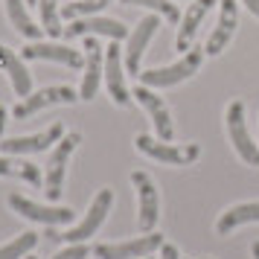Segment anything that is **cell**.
Listing matches in <instances>:
<instances>
[{
    "mask_svg": "<svg viewBox=\"0 0 259 259\" xmlns=\"http://www.w3.org/2000/svg\"><path fill=\"white\" fill-rule=\"evenodd\" d=\"M84 79L82 88H79V99H94L96 91H99V79H102V70H105V47H99V41L94 35H84Z\"/></svg>",
    "mask_w": 259,
    "mask_h": 259,
    "instance_id": "cell-15",
    "label": "cell"
},
{
    "mask_svg": "<svg viewBox=\"0 0 259 259\" xmlns=\"http://www.w3.org/2000/svg\"><path fill=\"white\" fill-rule=\"evenodd\" d=\"M157 26H160V18H157V15H146L140 24L128 32V44H125V70L134 73V76L140 73L143 53H146V47H149V41L154 38Z\"/></svg>",
    "mask_w": 259,
    "mask_h": 259,
    "instance_id": "cell-14",
    "label": "cell"
},
{
    "mask_svg": "<svg viewBox=\"0 0 259 259\" xmlns=\"http://www.w3.org/2000/svg\"><path fill=\"white\" fill-rule=\"evenodd\" d=\"M3 128H6V108L0 105V140H3Z\"/></svg>",
    "mask_w": 259,
    "mask_h": 259,
    "instance_id": "cell-30",
    "label": "cell"
},
{
    "mask_svg": "<svg viewBox=\"0 0 259 259\" xmlns=\"http://www.w3.org/2000/svg\"><path fill=\"white\" fill-rule=\"evenodd\" d=\"M212 6H215V0H192L189 3V9L181 18L178 38H175V50H181V56H184V50L192 47V38L198 35L201 24H204V18H207V12H210Z\"/></svg>",
    "mask_w": 259,
    "mask_h": 259,
    "instance_id": "cell-18",
    "label": "cell"
},
{
    "mask_svg": "<svg viewBox=\"0 0 259 259\" xmlns=\"http://www.w3.org/2000/svg\"><path fill=\"white\" fill-rule=\"evenodd\" d=\"M24 259H35V256H24Z\"/></svg>",
    "mask_w": 259,
    "mask_h": 259,
    "instance_id": "cell-34",
    "label": "cell"
},
{
    "mask_svg": "<svg viewBox=\"0 0 259 259\" xmlns=\"http://www.w3.org/2000/svg\"><path fill=\"white\" fill-rule=\"evenodd\" d=\"M137 149H140L146 157H152L157 163H169V166H189L201 157V146L198 143H187V146H175V143L157 140V137H149V134H137Z\"/></svg>",
    "mask_w": 259,
    "mask_h": 259,
    "instance_id": "cell-3",
    "label": "cell"
},
{
    "mask_svg": "<svg viewBox=\"0 0 259 259\" xmlns=\"http://www.w3.org/2000/svg\"><path fill=\"white\" fill-rule=\"evenodd\" d=\"M201 59H204V53L201 50H187L175 64H166V67H154V70H143L140 73V84L146 88H152V91H163V88H175V84L187 82L192 79L201 67Z\"/></svg>",
    "mask_w": 259,
    "mask_h": 259,
    "instance_id": "cell-1",
    "label": "cell"
},
{
    "mask_svg": "<svg viewBox=\"0 0 259 259\" xmlns=\"http://www.w3.org/2000/svg\"><path fill=\"white\" fill-rule=\"evenodd\" d=\"M131 96H137V102L149 111L152 125H154V131H157V140L172 143V137H175V125H172V114H169V108L163 105V99L154 94L152 88H146V84H137Z\"/></svg>",
    "mask_w": 259,
    "mask_h": 259,
    "instance_id": "cell-13",
    "label": "cell"
},
{
    "mask_svg": "<svg viewBox=\"0 0 259 259\" xmlns=\"http://www.w3.org/2000/svg\"><path fill=\"white\" fill-rule=\"evenodd\" d=\"M0 70L9 76L15 94L21 96V99L32 94V76L26 70V64L21 61V56H18L12 47H6V44H0Z\"/></svg>",
    "mask_w": 259,
    "mask_h": 259,
    "instance_id": "cell-19",
    "label": "cell"
},
{
    "mask_svg": "<svg viewBox=\"0 0 259 259\" xmlns=\"http://www.w3.org/2000/svg\"><path fill=\"white\" fill-rule=\"evenodd\" d=\"M131 184L137 189V227L143 233H152L157 227V219H160V195H157V187L152 184V178L146 172H131Z\"/></svg>",
    "mask_w": 259,
    "mask_h": 259,
    "instance_id": "cell-6",
    "label": "cell"
},
{
    "mask_svg": "<svg viewBox=\"0 0 259 259\" xmlns=\"http://www.w3.org/2000/svg\"><path fill=\"white\" fill-rule=\"evenodd\" d=\"M9 207H12L21 219H29V222L44 224V227H59V224H70L73 222L70 207H47V204L29 201V198H24V195H18V192L9 195Z\"/></svg>",
    "mask_w": 259,
    "mask_h": 259,
    "instance_id": "cell-9",
    "label": "cell"
},
{
    "mask_svg": "<svg viewBox=\"0 0 259 259\" xmlns=\"http://www.w3.org/2000/svg\"><path fill=\"white\" fill-rule=\"evenodd\" d=\"M219 6H222V15H219L215 29H212L210 38H207V47H204L207 56H219V53L230 44V38L236 35V26H239V9H236V0H219Z\"/></svg>",
    "mask_w": 259,
    "mask_h": 259,
    "instance_id": "cell-16",
    "label": "cell"
},
{
    "mask_svg": "<svg viewBox=\"0 0 259 259\" xmlns=\"http://www.w3.org/2000/svg\"><path fill=\"white\" fill-rule=\"evenodd\" d=\"M160 259H181L175 245H160Z\"/></svg>",
    "mask_w": 259,
    "mask_h": 259,
    "instance_id": "cell-28",
    "label": "cell"
},
{
    "mask_svg": "<svg viewBox=\"0 0 259 259\" xmlns=\"http://www.w3.org/2000/svg\"><path fill=\"white\" fill-rule=\"evenodd\" d=\"M250 253H253V259H259V242H253V247H250Z\"/></svg>",
    "mask_w": 259,
    "mask_h": 259,
    "instance_id": "cell-32",
    "label": "cell"
},
{
    "mask_svg": "<svg viewBox=\"0 0 259 259\" xmlns=\"http://www.w3.org/2000/svg\"><path fill=\"white\" fill-rule=\"evenodd\" d=\"M242 3L247 6V12H250V15H256V18H259V0H242Z\"/></svg>",
    "mask_w": 259,
    "mask_h": 259,
    "instance_id": "cell-29",
    "label": "cell"
},
{
    "mask_svg": "<svg viewBox=\"0 0 259 259\" xmlns=\"http://www.w3.org/2000/svg\"><path fill=\"white\" fill-rule=\"evenodd\" d=\"M38 245V236L32 230H26V233L15 236L12 242H6V245H0V259H24L32 253V247Z\"/></svg>",
    "mask_w": 259,
    "mask_h": 259,
    "instance_id": "cell-24",
    "label": "cell"
},
{
    "mask_svg": "<svg viewBox=\"0 0 259 259\" xmlns=\"http://www.w3.org/2000/svg\"><path fill=\"white\" fill-rule=\"evenodd\" d=\"M38 12H41V26H44V32H47V35H53V38L64 35L59 0H38Z\"/></svg>",
    "mask_w": 259,
    "mask_h": 259,
    "instance_id": "cell-23",
    "label": "cell"
},
{
    "mask_svg": "<svg viewBox=\"0 0 259 259\" xmlns=\"http://www.w3.org/2000/svg\"><path fill=\"white\" fill-rule=\"evenodd\" d=\"M224 119H227V134H230V143H233L236 154H239L247 166H259V146L253 143L250 131H247L245 105H242L239 99H236V102H230V105H227V114H224Z\"/></svg>",
    "mask_w": 259,
    "mask_h": 259,
    "instance_id": "cell-5",
    "label": "cell"
},
{
    "mask_svg": "<svg viewBox=\"0 0 259 259\" xmlns=\"http://www.w3.org/2000/svg\"><path fill=\"white\" fill-rule=\"evenodd\" d=\"M6 12H9V21H12V26L21 32L24 38H29V41H38V38L44 35V26H38L32 18H29V12H26L24 0H6Z\"/></svg>",
    "mask_w": 259,
    "mask_h": 259,
    "instance_id": "cell-22",
    "label": "cell"
},
{
    "mask_svg": "<svg viewBox=\"0 0 259 259\" xmlns=\"http://www.w3.org/2000/svg\"><path fill=\"white\" fill-rule=\"evenodd\" d=\"M163 245V236L160 233H143L137 239H128V242H114V245H96L94 256L96 259H143L152 256L154 250H160Z\"/></svg>",
    "mask_w": 259,
    "mask_h": 259,
    "instance_id": "cell-8",
    "label": "cell"
},
{
    "mask_svg": "<svg viewBox=\"0 0 259 259\" xmlns=\"http://www.w3.org/2000/svg\"><path fill=\"white\" fill-rule=\"evenodd\" d=\"M102 79L108 84V94L111 99L117 102L119 108H128L131 105V91L125 84V70H122V50L117 44L105 47V70H102Z\"/></svg>",
    "mask_w": 259,
    "mask_h": 259,
    "instance_id": "cell-12",
    "label": "cell"
},
{
    "mask_svg": "<svg viewBox=\"0 0 259 259\" xmlns=\"http://www.w3.org/2000/svg\"><path fill=\"white\" fill-rule=\"evenodd\" d=\"M111 3H114V0H76V3H64V6H61V18H67V21L88 18V15L102 12Z\"/></svg>",
    "mask_w": 259,
    "mask_h": 259,
    "instance_id": "cell-25",
    "label": "cell"
},
{
    "mask_svg": "<svg viewBox=\"0 0 259 259\" xmlns=\"http://www.w3.org/2000/svg\"><path fill=\"white\" fill-rule=\"evenodd\" d=\"M64 35L67 38H79V35H105L111 41H119V38H128V26L122 21H114V18H99V15H88V18H76L64 26Z\"/></svg>",
    "mask_w": 259,
    "mask_h": 259,
    "instance_id": "cell-11",
    "label": "cell"
},
{
    "mask_svg": "<svg viewBox=\"0 0 259 259\" xmlns=\"http://www.w3.org/2000/svg\"><path fill=\"white\" fill-rule=\"evenodd\" d=\"M79 99V94L73 91L70 84H53V88H41V91H35V94L24 96L18 105H15V117L18 119H29L35 117L38 111H44V108L50 105H73Z\"/></svg>",
    "mask_w": 259,
    "mask_h": 259,
    "instance_id": "cell-7",
    "label": "cell"
},
{
    "mask_svg": "<svg viewBox=\"0 0 259 259\" xmlns=\"http://www.w3.org/2000/svg\"><path fill=\"white\" fill-rule=\"evenodd\" d=\"M119 3H125V6H143V9H152L154 15L166 18L169 24H181V12H178V6L172 3V0H119Z\"/></svg>",
    "mask_w": 259,
    "mask_h": 259,
    "instance_id": "cell-26",
    "label": "cell"
},
{
    "mask_svg": "<svg viewBox=\"0 0 259 259\" xmlns=\"http://www.w3.org/2000/svg\"><path fill=\"white\" fill-rule=\"evenodd\" d=\"M111 207H114V192H111V189H99V192H96V198L91 201L88 212H84V219L76 224V227L64 230L61 239H64L67 245H79V242H84V239H91V236L102 227V222L108 219Z\"/></svg>",
    "mask_w": 259,
    "mask_h": 259,
    "instance_id": "cell-4",
    "label": "cell"
},
{
    "mask_svg": "<svg viewBox=\"0 0 259 259\" xmlns=\"http://www.w3.org/2000/svg\"><path fill=\"white\" fill-rule=\"evenodd\" d=\"M143 259H149V256H143Z\"/></svg>",
    "mask_w": 259,
    "mask_h": 259,
    "instance_id": "cell-35",
    "label": "cell"
},
{
    "mask_svg": "<svg viewBox=\"0 0 259 259\" xmlns=\"http://www.w3.org/2000/svg\"><path fill=\"white\" fill-rule=\"evenodd\" d=\"M247 222H259V201H245V204L227 207V210L219 215V222H215V233L227 236L230 230H236L239 224H247Z\"/></svg>",
    "mask_w": 259,
    "mask_h": 259,
    "instance_id": "cell-21",
    "label": "cell"
},
{
    "mask_svg": "<svg viewBox=\"0 0 259 259\" xmlns=\"http://www.w3.org/2000/svg\"><path fill=\"white\" fill-rule=\"evenodd\" d=\"M79 140H82V134L70 131V134H64V137H61L59 146H56V149H53V154H50L47 169H44V195H47L50 201H59V198H61V192H64L67 160H70V154L76 152Z\"/></svg>",
    "mask_w": 259,
    "mask_h": 259,
    "instance_id": "cell-2",
    "label": "cell"
},
{
    "mask_svg": "<svg viewBox=\"0 0 259 259\" xmlns=\"http://www.w3.org/2000/svg\"><path fill=\"white\" fill-rule=\"evenodd\" d=\"M64 137V125L61 122H53L50 128L38 131V134H26V137H6L0 140V152L3 154H38V152H47L53 143H59Z\"/></svg>",
    "mask_w": 259,
    "mask_h": 259,
    "instance_id": "cell-10",
    "label": "cell"
},
{
    "mask_svg": "<svg viewBox=\"0 0 259 259\" xmlns=\"http://www.w3.org/2000/svg\"><path fill=\"white\" fill-rule=\"evenodd\" d=\"M26 3H38V0H26Z\"/></svg>",
    "mask_w": 259,
    "mask_h": 259,
    "instance_id": "cell-33",
    "label": "cell"
},
{
    "mask_svg": "<svg viewBox=\"0 0 259 259\" xmlns=\"http://www.w3.org/2000/svg\"><path fill=\"white\" fill-rule=\"evenodd\" d=\"M47 239H50V242H59V239H61V233L56 230V227H47Z\"/></svg>",
    "mask_w": 259,
    "mask_h": 259,
    "instance_id": "cell-31",
    "label": "cell"
},
{
    "mask_svg": "<svg viewBox=\"0 0 259 259\" xmlns=\"http://www.w3.org/2000/svg\"><path fill=\"white\" fill-rule=\"evenodd\" d=\"M0 178H18L32 187H44V175L35 163L24 160L21 154H0Z\"/></svg>",
    "mask_w": 259,
    "mask_h": 259,
    "instance_id": "cell-20",
    "label": "cell"
},
{
    "mask_svg": "<svg viewBox=\"0 0 259 259\" xmlns=\"http://www.w3.org/2000/svg\"><path fill=\"white\" fill-rule=\"evenodd\" d=\"M88 253H91V247L79 242V245H67L64 250H59L53 259H88Z\"/></svg>",
    "mask_w": 259,
    "mask_h": 259,
    "instance_id": "cell-27",
    "label": "cell"
},
{
    "mask_svg": "<svg viewBox=\"0 0 259 259\" xmlns=\"http://www.w3.org/2000/svg\"><path fill=\"white\" fill-rule=\"evenodd\" d=\"M24 59L32 61H56V64H67V67H84V56L79 50H70L64 44H56V41H32L29 47H24Z\"/></svg>",
    "mask_w": 259,
    "mask_h": 259,
    "instance_id": "cell-17",
    "label": "cell"
}]
</instances>
